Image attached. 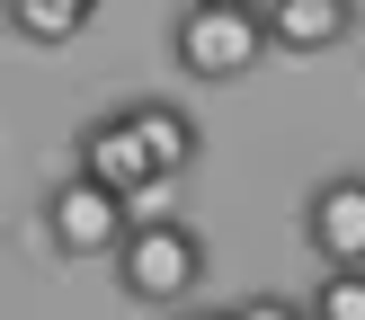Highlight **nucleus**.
I'll use <instances>...</instances> for the list:
<instances>
[{
    "instance_id": "nucleus-1",
    "label": "nucleus",
    "mask_w": 365,
    "mask_h": 320,
    "mask_svg": "<svg viewBox=\"0 0 365 320\" xmlns=\"http://www.w3.org/2000/svg\"><path fill=\"white\" fill-rule=\"evenodd\" d=\"M196 284H205V240H196V223H178V213H152V223H143L134 213V231H125V249H116V294L160 320V311H187Z\"/></svg>"
},
{
    "instance_id": "nucleus-2",
    "label": "nucleus",
    "mask_w": 365,
    "mask_h": 320,
    "mask_svg": "<svg viewBox=\"0 0 365 320\" xmlns=\"http://www.w3.org/2000/svg\"><path fill=\"white\" fill-rule=\"evenodd\" d=\"M170 63L187 80H214V89L250 80L267 63V27H259V9H205V0H187L170 18Z\"/></svg>"
},
{
    "instance_id": "nucleus-3",
    "label": "nucleus",
    "mask_w": 365,
    "mask_h": 320,
    "mask_svg": "<svg viewBox=\"0 0 365 320\" xmlns=\"http://www.w3.org/2000/svg\"><path fill=\"white\" fill-rule=\"evenodd\" d=\"M125 231H134V205L107 196L98 178L71 169L63 187H45V240H53V258H116Z\"/></svg>"
},
{
    "instance_id": "nucleus-4",
    "label": "nucleus",
    "mask_w": 365,
    "mask_h": 320,
    "mask_svg": "<svg viewBox=\"0 0 365 320\" xmlns=\"http://www.w3.org/2000/svg\"><path fill=\"white\" fill-rule=\"evenodd\" d=\"M71 169L98 178V187L125 196V205L160 196V178H152V160H143V142H134V124H125V107H107V116H89L81 134H71Z\"/></svg>"
},
{
    "instance_id": "nucleus-5",
    "label": "nucleus",
    "mask_w": 365,
    "mask_h": 320,
    "mask_svg": "<svg viewBox=\"0 0 365 320\" xmlns=\"http://www.w3.org/2000/svg\"><path fill=\"white\" fill-rule=\"evenodd\" d=\"M303 249L321 267H365V169H339L303 196Z\"/></svg>"
},
{
    "instance_id": "nucleus-6",
    "label": "nucleus",
    "mask_w": 365,
    "mask_h": 320,
    "mask_svg": "<svg viewBox=\"0 0 365 320\" xmlns=\"http://www.w3.org/2000/svg\"><path fill=\"white\" fill-rule=\"evenodd\" d=\"M125 124H134L143 160H152V178L170 187V178H187L196 160H205V134H196V116L178 98H125Z\"/></svg>"
},
{
    "instance_id": "nucleus-7",
    "label": "nucleus",
    "mask_w": 365,
    "mask_h": 320,
    "mask_svg": "<svg viewBox=\"0 0 365 320\" xmlns=\"http://www.w3.org/2000/svg\"><path fill=\"white\" fill-rule=\"evenodd\" d=\"M259 27H267V53H330V45H348L356 0H267Z\"/></svg>"
},
{
    "instance_id": "nucleus-8",
    "label": "nucleus",
    "mask_w": 365,
    "mask_h": 320,
    "mask_svg": "<svg viewBox=\"0 0 365 320\" xmlns=\"http://www.w3.org/2000/svg\"><path fill=\"white\" fill-rule=\"evenodd\" d=\"M0 18H9V36H18V45H71V36H81L89 27V9H81V0H0Z\"/></svg>"
},
{
    "instance_id": "nucleus-9",
    "label": "nucleus",
    "mask_w": 365,
    "mask_h": 320,
    "mask_svg": "<svg viewBox=\"0 0 365 320\" xmlns=\"http://www.w3.org/2000/svg\"><path fill=\"white\" fill-rule=\"evenodd\" d=\"M312 320H365V267H321V284L303 294Z\"/></svg>"
},
{
    "instance_id": "nucleus-10",
    "label": "nucleus",
    "mask_w": 365,
    "mask_h": 320,
    "mask_svg": "<svg viewBox=\"0 0 365 320\" xmlns=\"http://www.w3.org/2000/svg\"><path fill=\"white\" fill-rule=\"evenodd\" d=\"M232 320H312V311H303L294 294H241V302H232Z\"/></svg>"
},
{
    "instance_id": "nucleus-11",
    "label": "nucleus",
    "mask_w": 365,
    "mask_h": 320,
    "mask_svg": "<svg viewBox=\"0 0 365 320\" xmlns=\"http://www.w3.org/2000/svg\"><path fill=\"white\" fill-rule=\"evenodd\" d=\"M160 320H232V311H205V302H187V311H160Z\"/></svg>"
},
{
    "instance_id": "nucleus-12",
    "label": "nucleus",
    "mask_w": 365,
    "mask_h": 320,
    "mask_svg": "<svg viewBox=\"0 0 365 320\" xmlns=\"http://www.w3.org/2000/svg\"><path fill=\"white\" fill-rule=\"evenodd\" d=\"M205 9H267V0H205Z\"/></svg>"
},
{
    "instance_id": "nucleus-13",
    "label": "nucleus",
    "mask_w": 365,
    "mask_h": 320,
    "mask_svg": "<svg viewBox=\"0 0 365 320\" xmlns=\"http://www.w3.org/2000/svg\"><path fill=\"white\" fill-rule=\"evenodd\" d=\"M81 9H98V0H81Z\"/></svg>"
}]
</instances>
